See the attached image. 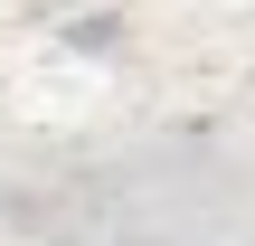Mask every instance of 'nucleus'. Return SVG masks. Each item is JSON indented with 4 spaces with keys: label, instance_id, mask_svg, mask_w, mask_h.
<instances>
[]
</instances>
